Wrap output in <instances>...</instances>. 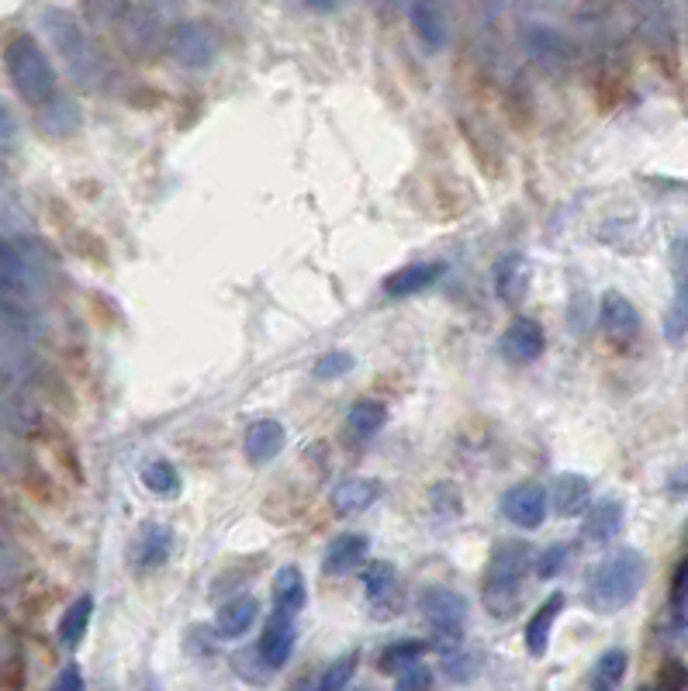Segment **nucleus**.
<instances>
[{"label":"nucleus","instance_id":"nucleus-1","mask_svg":"<svg viewBox=\"0 0 688 691\" xmlns=\"http://www.w3.org/2000/svg\"><path fill=\"white\" fill-rule=\"evenodd\" d=\"M42 28L52 49L63 55L69 77L87 90H101L111 77V63L101 46L90 39L84 22L66 8H42Z\"/></svg>","mask_w":688,"mask_h":691},{"label":"nucleus","instance_id":"nucleus-2","mask_svg":"<svg viewBox=\"0 0 688 691\" xmlns=\"http://www.w3.org/2000/svg\"><path fill=\"white\" fill-rule=\"evenodd\" d=\"M647 581V560L634 547H620L599 560V567L591 571L585 602L599 615H616L629 602L637 599L640 588Z\"/></svg>","mask_w":688,"mask_h":691},{"label":"nucleus","instance_id":"nucleus-3","mask_svg":"<svg viewBox=\"0 0 688 691\" xmlns=\"http://www.w3.org/2000/svg\"><path fill=\"white\" fill-rule=\"evenodd\" d=\"M530 574V547L519 543V539H506L492 550V560L485 567V585H481V602L485 609L501 619V615H512L519 605V594H523Z\"/></svg>","mask_w":688,"mask_h":691},{"label":"nucleus","instance_id":"nucleus-4","mask_svg":"<svg viewBox=\"0 0 688 691\" xmlns=\"http://www.w3.org/2000/svg\"><path fill=\"white\" fill-rule=\"evenodd\" d=\"M4 66L14 90L22 93V101L31 107H49L55 101V69L49 63L46 49L31 39V35H14L4 46Z\"/></svg>","mask_w":688,"mask_h":691},{"label":"nucleus","instance_id":"nucleus-5","mask_svg":"<svg viewBox=\"0 0 688 691\" xmlns=\"http://www.w3.org/2000/svg\"><path fill=\"white\" fill-rule=\"evenodd\" d=\"M46 287V270L25 242L0 235V302L25 305Z\"/></svg>","mask_w":688,"mask_h":691},{"label":"nucleus","instance_id":"nucleus-6","mask_svg":"<svg viewBox=\"0 0 688 691\" xmlns=\"http://www.w3.org/2000/svg\"><path fill=\"white\" fill-rule=\"evenodd\" d=\"M419 612L433 637L443 643H457L463 637V623H468V602L446 585H430L419 591Z\"/></svg>","mask_w":688,"mask_h":691},{"label":"nucleus","instance_id":"nucleus-7","mask_svg":"<svg viewBox=\"0 0 688 691\" xmlns=\"http://www.w3.org/2000/svg\"><path fill=\"white\" fill-rule=\"evenodd\" d=\"M166 49L183 69H208L218 60V31L204 22H180L166 31Z\"/></svg>","mask_w":688,"mask_h":691},{"label":"nucleus","instance_id":"nucleus-8","mask_svg":"<svg viewBox=\"0 0 688 691\" xmlns=\"http://www.w3.org/2000/svg\"><path fill=\"white\" fill-rule=\"evenodd\" d=\"M550 509V498L536 481H519L501 495V515L519 529H540Z\"/></svg>","mask_w":688,"mask_h":691},{"label":"nucleus","instance_id":"nucleus-9","mask_svg":"<svg viewBox=\"0 0 688 691\" xmlns=\"http://www.w3.org/2000/svg\"><path fill=\"white\" fill-rule=\"evenodd\" d=\"M523 49L530 52L533 63H540L544 69H568L574 63V42L564 31H557L550 25H526L523 28Z\"/></svg>","mask_w":688,"mask_h":691},{"label":"nucleus","instance_id":"nucleus-10","mask_svg":"<svg viewBox=\"0 0 688 691\" xmlns=\"http://www.w3.org/2000/svg\"><path fill=\"white\" fill-rule=\"evenodd\" d=\"M115 14V25L122 42L132 49V52H153L163 39V25H160V14L156 8H111Z\"/></svg>","mask_w":688,"mask_h":691},{"label":"nucleus","instance_id":"nucleus-11","mask_svg":"<svg viewBox=\"0 0 688 691\" xmlns=\"http://www.w3.org/2000/svg\"><path fill=\"white\" fill-rule=\"evenodd\" d=\"M688 332V239L675 242V297L664 311V340L681 343Z\"/></svg>","mask_w":688,"mask_h":691},{"label":"nucleus","instance_id":"nucleus-12","mask_svg":"<svg viewBox=\"0 0 688 691\" xmlns=\"http://www.w3.org/2000/svg\"><path fill=\"white\" fill-rule=\"evenodd\" d=\"M501 353H506L509 360L515 363H533L544 357L547 349V335H544V325L536 319H512L509 329L501 332Z\"/></svg>","mask_w":688,"mask_h":691},{"label":"nucleus","instance_id":"nucleus-13","mask_svg":"<svg viewBox=\"0 0 688 691\" xmlns=\"http://www.w3.org/2000/svg\"><path fill=\"white\" fill-rule=\"evenodd\" d=\"M174 550V529L163 522H145L132 539V567L139 571H156L170 560Z\"/></svg>","mask_w":688,"mask_h":691},{"label":"nucleus","instance_id":"nucleus-14","mask_svg":"<svg viewBox=\"0 0 688 691\" xmlns=\"http://www.w3.org/2000/svg\"><path fill=\"white\" fill-rule=\"evenodd\" d=\"M599 322L602 329L612 335L616 343H634L640 335V311L634 308V302L616 291H609L602 297V308H599Z\"/></svg>","mask_w":688,"mask_h":691},{"label":"nucleus","instance_id":"nucleus-15","mask_svg":"<svg viewBox=\"0 0 688 691\" xmlns=\"http://www.w3.org/2000/svg\"><path fill=\"white\" fill-rule=\"evenodd\" d=\"M294 643H297L294 619H284V615H273V619L264 626V637H259V643H256V653L264 657V664H267L270 670H281V667L291 661Z\"/></svg>","mask_w":688,"mask_h":691},{"label":"nucleus","instance_id":"nucleus-16","mask_svg":"<svg viewBox=\"0 0 688 691\" xmlns=\"http://www.w3.org/2000/svg\"><path fill=\"white\" fill-rule=\"evenodd\" d=\"M623 519H626L623 501H620L616 495H606V498H599V501H595V506L585 512L582 536L588 539V543H609V539L623 529Z\"/></svg>","mask_w":688,"mask_h":691},{"label":"nucleus","instance_id":"nucleus-17","mask_svg":"<svg viewBox=\"0 0 688 691\" xmlns=\"http://www.w3.org/2000/svg\"><path fill=\"white\" fill-rule=\"evenodd\" d=\"M288 443V428L277 422V419H259L246 428V439H243V450H246V460L264 466L270 463L277 453L284 450Z\"/></svg>","mask_w":688,"mask_h":691},{"label":"nucleus","instance_id":"nucleus-18","mask_svg":"<svg viewBox=\"0 0 688 691\" xmlns=\"http://www.w3.org/2000/svg\"><path fill=\"white\" fill-rule=\"evenodd\" d=\"M530 291V264L523 253H509L495 264V294L506 305H523Z\"/></svg>","mask_w":688,"mask_h":691},{"label":"nucleus","instance_id":"nucleus-19","mask_svg":"<svg viewBox=\"0 0 688 691\" xmlns=\"http://www.w3.org/2000/svg\"><path fill=\"white\" fill-rule=\"evenodd\" d=\"M408 22L430 52H439L450 46V17L443 14L439 4H412L408 8Z\"/></svg>","mask_w":688,"mask_h":691},{"label":"nucleus","instance_id":"nucleus-20","mask_svg":"<svg viewBox=\"0 0 688 691\" xmlns=\"http://www.w3.org/2000/svg\"><path fill=\"white\" fill-rule=\"evenodd\" d=\"M553 512L561 519L585 515L591 509V484L582 474H561L553 481Z\"/></svg>","mask_w":688,"mask_h":691},{"label":"nucleus","instance_id":"nucleus-21","mask_svg":"<svg viewBox=\"0 0 688 691\" xmlns=\"http://www.w3.org/2000/svg\"><path fill=\"white\" fill-rule=\"evenodd\" d=\"M259 619V602L253 594H243V599H232L218 609L215 615V632L221 640H239L253 629V623Z\"/></svg>","mask_w":688,"mask_h":691},{"label":"nucleus","instance_id":"nucleus-22","mask_svg":"<svg viewBox=\"0 0 688 691\" xmlns=\"http://www.w3.org/2000/svg\"><path fill=\"white\" fill-rule=\"evenodd\" d=\"M367 536L360 533H340L336 539L329 543L326 550V560H322V571L326 574H349V571H357L364 564V556H367Z\"/></svg>","mask_w":688,"mask_h":691},{"label":"nucleus","instance_id":"nucleus-23","mask_svg":"<svg viewBox=\"0 0 688 691\" xmlns=\"http://www.w3.org/2000/svg\"><path fill=\"white\" fill-rule=\"evenodd\" d=\"M564 594L561 591H553L550 599L536 609L533 615H530V623H526V653L530 657H544L547 653V643H550V629H553V623H557V615H561V609H564Z\"/></svg>","mask_w":688,"mask_h":691},{"label":"nucleus","instance_id":"nucleus-24","mask_svg":"<svg viewBox=\"0 0 688 691\" xmlns=\"http://www.w3.org/2000/svg\"><path fill=\"white\" fill-rule=\"evenodd\" d=\"M308 605V588H305V577L297 567H281L273 577V609L277 615H284V619H294L297 612Z\"/></svg>","mask_w":688,"mask_h":691},{"label":"nucleus","instance_id":"nucleus-25","mask_svg":"<svg viewBox=\"0 0 688 691\" xmlns=\"http://www.w3.org/2000/svg\"><path fill=\"white\" fill-rule=\"evenodd\" d=\"M378 498H381V484L374 477H349L336 484V491H332V509L340 515H357L374 506Z\"/></svg>","mask_w":688,"mask_h":691},{"label":"nucleus","instance_id":"nucleus-26","mask_svg":"<svg viewBox=\"0 0 688 691\" xmlns=\"http://www.w3.org/2000/svg\"><path fill=\"white\" fill-rule=\"evenodd\" d=\"M443 273V264H412V267H402L392 277L384 280V294L392 297H412L425 287H433Z\"/></svg>","mask_w":688,"mask_h":691},{"label":"nucleus","instance_id":"nucleus-27","mask_svg":"<svg viewBox=\"0 0 688 691\" xmlns=\"http://www.w3.org/2000/svg\"><path fill=\"white\" fill-rule=\"evenodd\" d=\"M90 619H94V599L90 594H80L77 602H73L66 612H63V619H60V643L63 647H80L84 637H87V629H90Z\"/></svg>","mask_w":688,"mask_h":691},{"label":"nucleus","instance_id":"nucleus-28","mask_svg":"<svg viewBox=\"0 0 688 691\" xmlns=\"http://www.w3.org/2000/svg\"><path fill=\"white\" fill-rule=\"evenodd\" d=\"M626 667H629V653L623 647L606 650L591 667V691H620Z\"/></svg>","mask_w":688,"mask_h":691},{"label":"nucleus","instance_id":"nucleus-29","mask_svg":"<svg viewBox=\"0 0 688 691\" xmlns=\"http://www.w3.org/2000/svg\"><path fill=\"white\" fill-rule=\"evenodd\" d=\"M364 591H367L370 605H374V609H384V602L398 591V574H395V567L387 564V560H374V564H367V571H364Z\"/></svg>","mask_w":688,"mask_h":691},{"label":"nucleus","instance_id":"nucleus-30","mask_svg":"<svg viewBox=\"0 0 688 691\" xmlns=\"http://www.w3.org/2000/svg\"><path fill=\"white\" fill-rule=\"evenodd\" d=\"M142 484L160 498H177L183 491V481L170 460H153L142 466Z\"/></svg>","mask_w":688,"mask_h":691},{"label":"nucleus","instance_id":"nucleus-31","mask_svg":"<svg viewBox=\"0 0 688 691\" xmlns=\"http://www.w3.org/2000/svg\"><path fill=\"white\" fill-rule=\"evenodd\" d=\"M387 425V405L384 401H374V398H360L357 405L349 408V428L357 436H374L381 433V428Z\"/></svg>","mask_w":688,"mask_h":691},{"label":"nucleus","instance_id":"nucleus-32","mask_svg":"<svg viewBox=\"0 0 688 691\" xmlns=\"http://www.w3.org/2000/svg\"><path fill=\"white\" fill-rule=\"evenodd\" d=\"M357 664H360V653L346 650L343 657H336L326 667V675H322V681H319V688H315V691H346L353 675H357Z\"/></svg>","mask_w":688,"mask_h":691},{"label":"nucleus","instance_id":"nucleus-33","mask_svg":"<svg viewBox=\"0 0 688 691\" xmlns=\"http://www.w3.org/2000/svg\"><path fill=\"white\" fill-rule=\"evenodd\" d=\"M425 650H430V643L422 640H398L381 653V670L392 675V670H405L408 664H419Z\"/></svg>","mask_w":688,"mask_h":691},{"label":"nucleus","instance_id":"nucleus-34","mask_svg":"<svg viewBox=\"0 0 688 691\" xmlns=\"http://www.w3.org/2000/svg\"><path fill=\"white\" fill-rule=\"evenodd\" d=\"M25 553L17 550L14 543H8V539H0V591H11L25 581Z\"/></svg>","mask_w":688,"mask_h":691},{"label":"nucleus","instance_id":"nucleus-35","mask_svg":"<svg viewBox=\"0 0 688 691\" xmlns=\"http://www.w3.org/2000/svg\"><path fill=\"white\" fill-rule=\"evenodd\" d=\"M640 31L647 35V42L667 46L672 42V11L667 8H644L640 11Z\"/></svg>","mask_w":688,"mask_h":691},{"label":"nucleus","instance_id":"nucleus-36","mask_svg":"<svg viewBox=\"0 0 688 691\" xmlns=\"http://www.w3.org/2000/svg\"><path fill=\"white\" fill-rule=\"evenodd\" d=\"M443 675L450 678V681H457V684L471 681V678L477 675L474 653H468V650H450V653L443 657Z\"/></svg>","mask_w":688,"mask_h":691},{"label":"nucleus","instance_id":"nucleus-37","mask_svg":"<svg viewBox=\"0 0 688 691\" xmlns=\"http://www.w3.org/2000/svg\"><path fill=\"white\" fill-rule=\"evenodd\" d=\"M571 560V547L568 543H553L547 547L540 556H536V577H544V581H550V577H557Z\"/></svg>","mask_w":688,"mask_h":691},{"label":"nucleus","instance_id":"nucleus-38","mask_svg":"<svg viewBox=\"0 0 688 691\" xmlns=\"http://www.w3.org/2000/svg\"><path fill=\"white\" fill-rule=\"evenodd\" d=\"M395 691H433V667L422 664V661L408 664L405 670H398Z\"/></svg>","mask_w":688,"mask_h":691},{"label":"nucleus","instance_id":"nucleus-39","mask_svg":"<svg viewBox=\"0 0 688 691\" xmlns=\"http://www.w3.org/2000/svg\"><path fill=\"white\" fill-rule=\"evenodd\" d=\"M672 609H675V626L685 632L688 629V560L675 571V585H672Z\"/></svg>","mask_w":688,"mask_h":691},{"label":"nucleus","instance_id":"nucleus-40","mask_svg":"<svg viewBox=\"0 0 688 691\" xmlns=\"http://www.w3.org/2000/svg\"><path fill=\"white\" fill-rule=\"evenodd\" d=\"M353 360L349 353H343V349H336V353H326V357L315 363V378L319 381H332V378H343V373H349L353 370Z\"/></svg>","mask_w":688,"mask_h":691},{"label":"nucleus","instance_id":"nucleus-41","mask_svg":"<svg viewBox=\"0 0 688 691\" xmlns=\"http://www.w3.org/2000/svg\"><path fill=\"white\" fill-rule=\"evenodd\" d=\"M14 142H17V121H14V115H11L8 101L0 98V153H8V149H14Z\"/></svg>","mask_w":688,"mask_h":691},{"label":"nucleus","instance_id":"nucleus-42","mask_svg":"<svg viewBox=\"0 0 688 691\" xmlns=\"http://www.w3.org/2000/svg\"><path fill=\"white\" fill-rule=\"evenodd\" d=\"M49 691H84V675H80V667L77 664H66L60 670V678L52 681Z\"/></svg>","mask_w":688,"mask_h":691},{"label":"nucleus","instance_id":"nucleus-43","mask_svg":"<svg viewBox=\"0 0 688 691\" xmlns=\"http://www.w3.org/2000/svg\"><path fill=\"white\" fill-rule=\"evenodd\" d=\"M640 691H681V678L675 681L672 675H664V678H661L658 684H644Z\"/></svg>","mask_w":688,"mask_h":691},{"label":"nucleus","instance_id":"nucleus-44","mask_svg":"<svg viewBox=\"0 0 688 691\" xmlns=\"http://www.w3.org/2000/svg\"><path fill=\"white\" fill-rule=\"evenodd\" d=\"M11 657V640H8V629L0 626V664H4Z\"/></svg>","mask_w":688,"mask_h":691},{"label":"nucleus","instance_id":"nucleus-45","mask_svg":"<svg viewBox=\"0 0 688 691\" xmlns=\"http://www.w3.org/2000/svg\"><path fill=\"white\" fill-rule=\"evenodd\" d=\"M357 691H370V688H357Z\"/></svg>","mask_w":688,"mask_h":691}]
</instances>
